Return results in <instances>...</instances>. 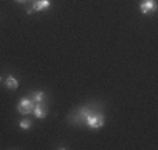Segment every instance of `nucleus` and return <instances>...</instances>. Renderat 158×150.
I'll return each instance as SVG.
<instances>
[{
	"instance_id": "obj_1",
	"label": "nucleus",
	"mask_w": 158,
	"mask_h": 150,
	"mask_svg": "<svg viewBox=\"0 0 158 150\" xmlns=\"http://www.w3.org/2000/svg\"><path fill=\"white\" fill-rule=\"evenodd\" d=\"M105 122L104 115L101 114H89L88 117L85 118V123L87 126L93 128V129H98V128H102Z\"/></svg>"
},
{
	"instance_id": "obj_2",
	"label": "nucleus",
	"mask_w": 158,
	"mask_h": 150,
	"mask_svg": "<svg viewBox=\"0 0 158 150\" xmlns=\"http://www.w3.org/2000/svg\"><path fill=\"white\" fill-rule=\"evenodd\" d=\"M34 107H35V102H34L32 98H21L17 105V109L20 114L28 115L34 111Z\"/></svg>"
},
{
	"instance_id": "obj_3",
	"label": "nucleus",
	"mask_w": 158,
	"mask_h": 150,
	"mask_svg": "<svg viewBox=\"0 0 158 150\" xmlns=\"http://www.w3.org/2000/svg\"><path fill=\"white\" fill-rule=\"evenodd\" d=\"M140 10L143 14H147V13H152L157 10V4H155L154 0H143L140 4Z\"/></svg>"
},
{
	"instance_id": "obj_4",
	"label": "nucleus",
	"mask_w": 158,
	"mask_h": 150,
	"mask_svg": "<svg viewBox=\"0 0 158 150\" xmlns=\"http://www.w3.org/2000/svg\"><path fill=\"white\" fill-rule=\"evenodd\" d=\"M32 114L35 115L36 118H39V119H44V118H46V115H48V109L44 107V102H36L35 107H34Z\"/></svg>"
},
{
	"instance_id": "obj_5",
	"label": "nucleus",
	"mask_w": 158,
	"mask_h": 150,
	"mask_svg": "<svg viewBox=\"0 0 158 150\" xmlns=\"http://www.w3.org/2000/svg\"><path fill=\"white\" fill-rule=\"evenodd\" d=\"M49 6H51L49 0H38V2H35L32 4V9H34V11H42L45 9H49Z\"/></svg>"
},
{
	"instance_id": "obj_6",
	"label": "nucleus",
	"mask_w": 158,
	"mask_h": 150,
	"mask_svg": "<svg viewBox=\"0 0 158 150\" xmlns=\"http://www.w3.org/2000/svg\"><path fill=\"white\" fill-rule=\"evenodd\" d=\"M6 87L10 88V90H15V88H18V81H17V79H15L14 76H7Z\"/></svg>"
},
{
	"instance_id": "obj_7",
	"label": "nucleus",
	"mask_w": 158,
	"mask_h": 150,
	"mask_svg": "<svg viewBox=\"0 0 158 150\" xmlns=\"http://www.w3.org/2000/svg\"><path fill=\"white\" fill-rule=\"evenodd\" d=\"M44 98H45L44 91H34L32 93V100L35 102H44Z\"/></svg>"
},
{
	"instance_id": "obj_8",
	"label": "nucleus",
	"mask_w": 158,
	"mask_h": 150,
	"mask_svg": "<svg viewBox=\"0 0 158 150\" xmlns=\"http://www.w3.org/2000/svg\"><path fill=\"white\" fill-rule=\"evenodd\" d=\"M89 114H91V109H89L88 107H81V108H80V118L85 119Z\"/></svg>"
},
{
	"instance_id": "obj_9",
	"label": "nucleus",
	"mask_w": 158,
	"mask_h": 150,
	"mask_svg": "<svg viewBox=\"0 0 158 150\" xmlns=\"http://www.w3.org/2000/svg\"><path fill=\"white\" fill-rule=\"evenodd\" d=\"M20 128L21 129H28V128H31V121L30 119H23L20 122Z\"/></svg>"
},
{
	"instance_id": "obj_10",
	"label": "nucleus",
	"mask_w": 158,
	"mask_h": 150,
	"mask_svg": "<svg viewBox=\"0 0 158 150\" xmlns=\"http://www.w3.org/2000/svg\"><path fill=\"white\" fill-rule=\"evenodd\" d=\"M27 13H28V14H31V13H34V9H32V7H30V9L27 10Z\"/></svg>"
},
{
	"instance_id": "obj_11",
	"label": "nucleus",
	"mask_w": 158,
	"mask_h": 150,
	"mask_svg": "<svg viewBox=\"0 0 158 150\" xmlns=\"http://www.w3.org/2000/svg\"><path fill=\"white\" fill-rule=\"evenodd\" d=\"M18 3H24V2H27V0H17Z\"/></svg>"
},
{
	"instance_id": "obj_12",
	"label": "nucleus",
	"mask_w": 158,
	"mask_h": 150,
	"mask_svg": "<svg viewBox=\"0 0 158 150\" xmlns=\"http://www.w3.org/2000/svg\"><path fill=\"white\" fill-rule=\"evenodd\" d=\"M0 83H2V76H0Z\"/></svg>"
}]
</instances>
